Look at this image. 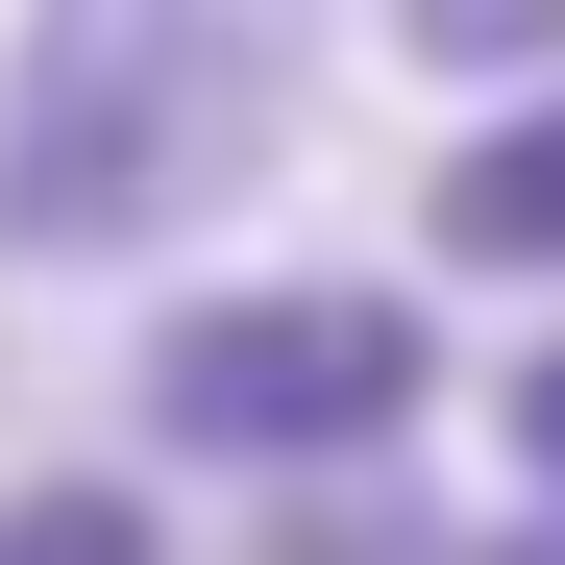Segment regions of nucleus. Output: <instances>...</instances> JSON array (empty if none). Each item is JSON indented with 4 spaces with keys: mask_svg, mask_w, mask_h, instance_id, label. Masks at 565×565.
<instances>
[{
    "mask_svg": "<svg viewBox=\"0 0 565 565\" xmlns=\"http://www.w3.org/2000/svg\"><path fill=\"white\" fill-rule=\"evenodd\" d=\"M296 50L320 0H25L0 50V270H99L172 246L296 148Z\"/></svg>",
    "mask_w": 565,
    "mask_h": 565,
    "instance_id": "f257e3e1",
    "label": "nucleus"
},
{
    "mask_svg": "<svg viewBox=\"0 0 565 565\" xmlns=\"http://www.w3.org/2000/svg\"><path fill=\"white\" fill-rule=\"evenodd\" d=\"M443 394V320L418 296H369V270H222V296H172L148 320V443L172 467H394Z\"/></svg>",
    "mask_w": 565,
    "mask_h": 565,
    "instance_id": "f03ea898",
    "label": "nucleus"
},
{
    "mask_svg": "<svg viewBox=\"0 0 565 565\" xmlns=\"http://www.w3.org/2000/svg\"><path fill=\"white\" fill-rule=\"evenodd\" d=\"M418 222H443V270H565V74H516V99L443 148Z\"/></svg>",
    "mask_w": 565,
    "mask_h": 565,
    "instance_id": "7ed1b4c3",
    "label": "nucleus"
},
{
    "mask_svg": "<svg viewBox=\"0 0 565 565\" xmlns=\"http://www.w3.org/2000/svg\"><path fill=\"white\" fill-rule=\"evenodd\" d=\"M0 565H172V516L99 492V467H25V492H0Z\"/></svg>",
    "mask_w": 565,
    "mask_h": 565,
    "instance_id": "20e7f679",
    "label": "nucleus"
},
{
    "mask_svg": "<svg viewBox=\"0 0 565 565\" xmlns=\"http://www.w3.org/2000/svg\"><path fill=\"white\" fill-rule=\"evenodd\" d=\"M394 50H418V74H492V99H516V74H565V0H394Z\"/></svg>",
    "mask_w": 565,
    "mask_h": 565,
    "instance_id": "39448f33",
    "label": "nucleus"
},
{
    "mask_svg": "<svg viewBox=\"0 0 565 565\" xmlns=\"http://www.w3.org/2000/svg\"><path fill=\"white\" fill-rule=\"evenodd\" d=\"M492 443H516V492L565 516V344H541V369H516V394H492Z\"/></svg>",
    "mask_w": 565,
    "mask_h": 565,
    "instance_id": "423d86ee",
    "label": "nucleus"
}]
</instances>
